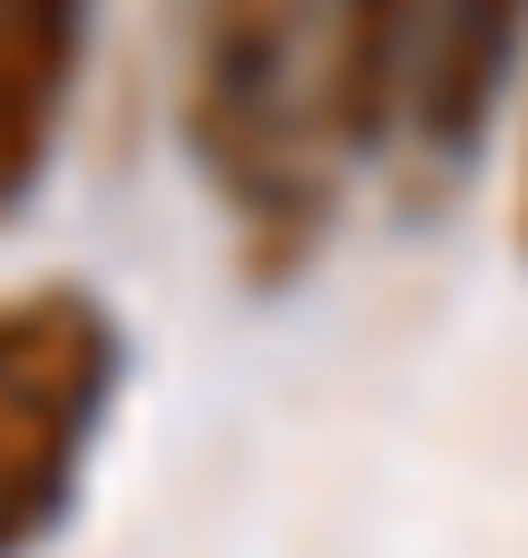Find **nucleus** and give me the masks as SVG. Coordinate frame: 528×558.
<instances>
[{
    "mask_svg": "<svg viewBox=\"0 0 528 558\" xmlns=\"http://www.w3.org/2000/svg\"><path fill=\"white\" fill-rule=\"evenodd\" d=\"M186 147L245 235V275L314 265L343 196V128L323 88V0H196L186 29Z\"/></svg>",
    "mask_w": 528,
    "mask_h": 558,
    "instance_id": "obj_1",
    "label": "nucleus"
},
{
    "mask_svg": "<svg viewBox=\"0 0 528 558\" xmlns=\"http://www.w3.org/2000/svg\"><path fill=\"white\" fill-rule=\"evenodd\" d=\"M118 392V314L88 284L0 294V558H29L78 500Z\"/></svg>",
    "mask_w": 528,
    "mask_h": 558,
    "instance_id": "obj_2",
    "label": "nucleus"
},
{
    "mask_svg": "<svg viewBox=\"0 0 528 558\" xmlns=\"http://www.w3.org/2000/svg\"><path fill=\"white\" fill-rule=\"evenodd\" d=\"M528 69V0H421V69H412V128L402 157L421 177H461L509 108Z\"/></svg>",
    "mask_w": 528,
    "mask_h": 558,
    "instance_id": "obj_3",
    "label": "nucleus"
},
{
    "mask_svg": "<svg viewBox=\"0 0 528 558\" xmlns=\"http://www.w3.org/2000/svg\"><path fill=\"white\" fill-rule=\"evenodd\" d=\"M78 59H88V0H0V216L29 206V186L59 157Z\"/></svg>",
    "mask_w": 528,
    "mask_h": 558,
    "instance_id": "obj_4",
    "label": "nucleus"
},
{
    "mask_svg": "<svg viewBox=\"0 0 528 558\" xmlns=\"http://www.w3.org/2000/svg\"><path fill=\"white\" fill-rule=\"evenodd\" d=\"M412 69H421V0H323V88L353 167L402 147Z\"/></svg>",
    "mask_w": 528,
    "mask_h": 558,
    "instance_id": "obj_5",
    "label": "nucleus"
},
{
    "mask_svg": "<svg viewBox=\"0 0 528 558\" xmlns=\"http://www.w3.org/2000/svg\"><path fill=\"white\" fill-rule=\"evenodd\" d=\"M509 226H519V265H528V108H519V186H509Z\"/></svg>",
    "mask_w": 528,
    "mask_h": 558,
    "instance_id": "obj_6",
    "label": "nucleus"
}]
</instances>
